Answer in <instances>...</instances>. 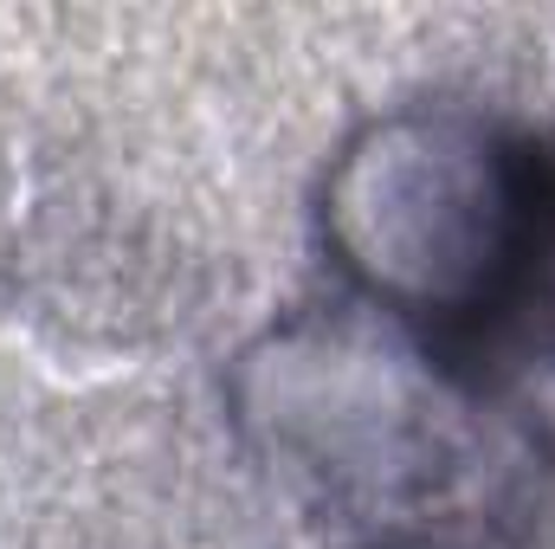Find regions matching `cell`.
<instances>
[{
    "mask_svg": "<svg viewBox=\"0 0 555 549\" xmlns=\"http://www.w3.org/2000/svg\"><path fill=\"white\" fill-rule=\"evenodd\" d=\"M550 142L478 111H395L323 181V233L349 291L491 369L485 343L524 259Z\"/></svg>",
    "mask_w": 555,
    "mask_h": 549,
    "instance_id": "7a4b0ae2",
    "label": "cell"
},
{
    "mask_svg": "<svg viewBox=\"0 0 555 549\" xmlns=\"http://www.w3.org/2000/svg\"><path fill=\"white\" fill-rule=\"evenodd\" d=\"M485 356H491V369L504 356H543V362H555V149H550V168H543V188H537V220H530L524 259H517L511 291L498 304Z\"/></svg>",
    "mask_w": 555,
    "mask_h": 549,
    "instance_id": "3957f363",
    "label": "cell"
},
{
    "mask_svg": "<svg viewBox=\"0 0 555 549\" xmlns=\"http://www.w3.org/2000/svg\"><path fill=\"white\" fill-rule=\"evenodd\" d=\"M233 420L330 549H524L555 498L550 433L498 369L356 291L246 349Z\"/></svg>",
    "mask_w": 555,
    "mask_h": 549,
    "instance_id": "6da1fadb",
    "label": "cell"
}]
</instances>
